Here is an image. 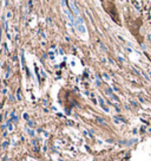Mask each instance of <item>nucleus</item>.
I'll use <instances>...</instances> for the list:
<instances>
[{"label":"nucleus","mask_w":151,"mask_h":161,"mask_svg":"<svg viewBox=\"0 0 151 161\" xmlns=\"http://www.w3.org/2000/svg\"><path fill=\"white\" fill-rule=\"evenodd\" d=\"M149 16L151 17V8H150V12H149Z\"/></svg>","instance_id":"obj_1"}]
</instances>
